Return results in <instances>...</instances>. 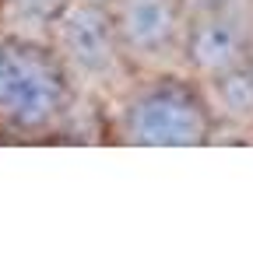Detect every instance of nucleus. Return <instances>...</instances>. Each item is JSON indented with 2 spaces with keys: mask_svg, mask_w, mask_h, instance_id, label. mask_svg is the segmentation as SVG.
Returning a JSON list of instances; mask_svg holds the SVG:
<instances>
[{
  "mask_svg": "<svg viewBox=\"0 0 253 263\" xmlns=\"http://www.w3.org/2000/svg\"><path fill=\"white\" fill-rule=\"evenodd\" d=\"M63 105L57 63L32 46H0V120L21 130H42Z\"/></svg>",
  "mask_w": 253,
  "mask_h": 263,
  "instance_id": "nucleus-1",
  "label": "nucleus"
},
{
  "mask_svg": "<svg viewBox=\"0 0 253 263\" xmlns=\"http://www.w3.org/2000/svg\"><path fill=\"white\" fill-rule=\"evenodd\" d=\"M211 116L197 91L183 84L148 88L127 105L123 137L144 147H190L208 141Z\"/></svg>",
  "mask_w": 253,
  "mask_h": 263,
  "instance_id": "nucleus-2",
  "label": "nucleus"
},
{
  "mask_svg": "<svg viewBox=\"0 0 253 263\" xmlns=\"http://www.w3.org/2000/svg\"><path fill=\"white\" fill-rule=\"evenodd\" d=\"M53 21H57V39H60L63 60L78 74L102 78L105 70H113V63L120 57V39H116L113 14L102 4L70 0Z\"/></svg>",
  "mask_w": 253,
  "mask_h": 263,
  "instance_id": "nucleus-3",
  "label": "nucleus"
},
{
  "mask_svg": "<svg viewBox=\"0 0 253 263\" xmlns=\"http://www.w3.org/2000/svg\"><path fill=\"white\" fill-rule=\"evenodd\" d=\"M187 60L204 78L250 60V28H246V21L239 14H232L229 4L193 14V25L187 32Z\"/></svg>",
  "mask_w": 253,
  "mask_h": 263,
  "instance_id": "nucleus-4",
  "label": "nucleus"
},
{
  "mask_svg": "<svg viewBox=\"0 0 253 263\" xmlns=\"http://www.w3.org/2000/svg\"><path fill=\"white\" fill-rule=\"evenodd\" d=\"M116 25L120 49L134 57H155L162 53L179 25V7L176 0H116L109 11Z\"/></svg>",
  "mask_w": 253,
  "mask_h": 263,
  "instance_id": "nucleus-5",
  "label": "nucleus"
},
{
  "mask_svg": "<svg viewBox=\"0 0 253 263\" xmlns=\"http://www.w3.org/2000/svg\"><path fill=\"white\" fill-rule=\"evenodd\" d=\"M208 88H204V105H208V116L225 123H239L246 126L253 123V63L243 60L229 67V70H218V74H208L204 78Z\"/></svg>",
  "mask_w": 253,
  "mask_h": 263,
  "instance_id": "nucleus-6",
  "label": "nucleus"
},
{
  "mask_svg": "<svg viewBox=\"0 0 253 263\" xmlns=\"http://www.w3.org/2000/svg\"><path fill=\"white\" fill-rule=\"evenodd\" d=\"M11 4L18 7L25 18H32V21H53L70 0H11Z\"/></svg>",
  "mask_w": 253,
  "mask_h": 263,
  "instance_id": "nucleus-7",
  "label": "nucleus"
},
{
  "mask_svg": "<svg viewBox=\"0 0 253 263\" xmlns=\"http://www.w3.org/2000/svg\"><path fill=\"white\" fill-rule=\"evenodd\" d=\"M183 4H187V11L201 14V11H214V7H225L229 0H183Z\"/></svg>",
  "mask_w": 253,
  "mask_h": 263,
  "instance_id": "nucleus-8",
  "label": "nucleus"
}]
</instances>
